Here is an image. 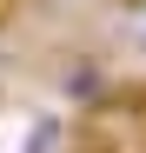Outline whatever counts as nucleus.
<instances>
[{"mask_svg":"<svg viewBox=\"0 0 146 153\" xmlns=\"http://www.w3.org/2000/svg\"><path fill=\"white\" fill-rule=\"evenodd\" d=\"M20 153H60V120H33L27 126V146Z\"/></svg>","mask_w":146,"mask_h":153,"instance_id":"obj_2","label":"nucleus"},{"mask_svg":"<svg viewBox=\"0 0 146 153\" xmlns=\"http://www.w3.org/2000/svg\"><path fill=\"white\" fill-rule=\"evenodd\" d=\"M139 40H146V0H139Z\"/></svg>","mask_w":146,"mask_h":153,"instance_id":"obj_3","label":"nucleus"},{"mask_svg":"<svg viewBox=\"0 0 146 153\" xmlns=\"http://www.w3.org/2000/svg\"><path fill=\"white\" fill-rule=\"evenodd\" d=\"M60 87H66L73 100H100V93H106V73H100V67H93V60H73Z\"/></svg>","mask_w":146,"mask_h":153,"instance_id":"obj_1","label":"nucleus"}]
</instances>
